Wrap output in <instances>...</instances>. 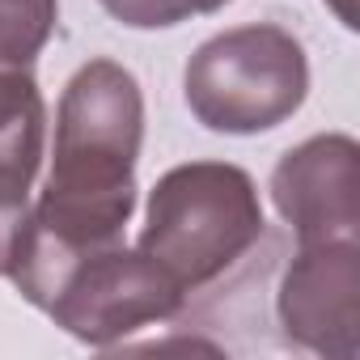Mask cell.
<instances>
[{
    "label": "cell",
    "instance_id": "6da1fadb",
    "mask_svg": "<svg viewBox=\"0 0 360 360\" xmlns=\"http://www.w3.org/2000/svg\"><path fill=\"white\" fill-rule=\"evenodd\" d=\"M140 136L144 102L136 77L115 60H89L60 98L56 165L22 246L89 250L119 242L136 208Z\"/></svg>",
    "mask_w": 360,
    "mask_h": 360
},
{
    "label": "cell",
    "instance_id": "7a4b0ae2",
    "mask_svg": "<svg viewBox=\"0 0 360 360\" xmlns=\"http://www.w3.org/2000/svg\"><path fill=\"white\" fill-rule=\"evenodd\" d=\"M9 276L30 305L89 347H106L183 305V288L144 250H127L123 242L89 250L22 246Z\"/></svg>",
    "mask_w": 360,
    "mask_h": 360
},
{
    "label": "cell",
    "instance_id": "3957f363",
    "mask_svg": "<svg viewBox=\"0 0 360 360\" xmlns=\"http://www.w3.org/2000/svg\"><path fill=\"white\" fill-rule=\"evenodd\" d=\"M259 238L263 208L250 174L225 161H191L153 187L140 250L187 297L242 263Z\"/></svg>",
    "mask_w": 360,
    "mask_h": 360
},
{
    "label": "cell",
    "instance_id": "277c9868",
    "mask_svg": "<svg viewBox=\"0 0 360 360\" xmlns=\"http://www.w3.org/2000/svg\"><path fill=\"white\" fill-rule=\"evenodd\" d=\"M309 89L301 43L280 26H238L217 34L187 64L191 115L229 136H250L284 123Z\"/></svg>",
    "mask_w": 360,
    "mask_h": 360
},
{
    "label": "cell",
    "instance_id": "5b68a950",
    "mask_svg": "<svg viewBox=\"0 0 360 360\" xmlns=\"http://www.w3.org/2000/svg\"><path fill=\"white\" fill-rule=\"evenodd\" d=\"M276 314H280L288 343L318 352V356L352 360L360 352V246L356 238L301 246V255L292 259L280 284Z\"/></svg>",
    "mask_w": 360,
    "mask_h": 360
},
{
    "label": "cell",
    "instance_id": "8992f818",
    "mask_svg": "<svg viewBox=\"0 0 360 360\" xmlns=\"http://www.w3.org/2000/svg\"><path fill=\"white\" fill-rule=\"evenodd\" d=\"M271 200L301 246L360 233V148L352 136H318L271 174Z\"/></svg>",
    "mask_w": 360,
    "mask_h": 360
},
{
    "label": "cell",
    "instance_id": "52a82bcc",
    "mask_svg": "<svg viewBox=\"0 0 360 360\" xmlns=\"http://www.w3.org/2000/svg\"><path fill=\"white\" fill-rule=\"evenodd\" d=\"M43 94L30 68H0V276H9L30 225V183L43 161Z\"/></svg>",
    "mask_w": 360,
    "mask_h": 360
},
{
    "label": "cell",
    "instance_id": "ba28073f",
    "mask_svg": "<svg viewBox=\"0 0 360 360\" xmlns=\"http://www.w3.org/2000/svg\"><path fill=\"white\" fill-rule=\"evenodd\" d=\"M56 0H0V68H30L56 30Z\"/></svg>",
    "mask_w": 360,
    "mask_h": 360
},
{
    "label": "cell",
    "instance_id": "9c48e42d",
    "mask_svg": "<svg viewBox=\"0 0 360 360\" xmlns=\"http://www.w3.org/2000/svg\"><path fill=\"white\" fill-rule=\"evenodd\" d=\"M229 0H102V9L119 18L123 26L136 30H157V26H178L191 13H217Z\"/></svg>",
    "mask_w": 360,
    "mask_h": 360
},
{
    "label": "cell",
    "instance_id": "30bf717a",
    "mask_svg": "<svg viewBox=\"0 0 360 360\" xmlns=\"http://www.w3.org/2000/svg\"><path fill=\"white\" fill-rule=\"evenodd\" d=\"M330 5L339 9V18H343V26H356V13H352V0H330Z\"/></svg>",
    "mask_w": 360,
    "mask_h": 360
}]
</instances>
